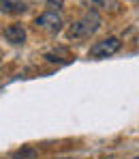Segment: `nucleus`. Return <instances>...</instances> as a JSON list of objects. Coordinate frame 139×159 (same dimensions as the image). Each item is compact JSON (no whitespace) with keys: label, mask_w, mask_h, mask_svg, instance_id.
<instances>
[{"label":"nucleus","mask_w":139,"mask_h":159,"mask_svg":"<svg viewBox=\"0 0 139 159\" xmlns=\"http://www.w3.org/2000/svg\"><path fill=\"white\" fill-rule=\"evenodd\" d=\"M36 157V151L32 146H26V148H19L15 153H11V159H34Z\"/></svg>","instance_id":"423d86ee"},{"label":"nucleus","mask_w":139,"mask_h":159,"mask_svg":"<svg viewBox=\"0 0 139 159\" xmlns=\"http://www.w3.org/2000/svg\"><path fill=\"white\" fill-rule=\"evenodd\" d=\"M4 39L13 45H24L26 41V28L22 24H11V26L4 28Z\"/></svg>","instance_id":"20e7f679"},{"label":"nucleus","mask_w":139,"mask_h":159,"mask_svg":"<svg viewBox=\"0 0 139 159\" xmlns=\"http://www.w3.org/2000/svg\"><path fill=\"white\" fill-rule=\"evenodd\" d=\"M28 9L26 0H0V13H9V15H19Z\"/></svg>","instance_id":"39448f33"},{"label":"nucleus","mask_w":139,"mask_h":159,"mask_svg":"<svg viewBox=\"0 0 139 159\" xmlns=\"http://www.w3.org/2000/svg\"><path fill=\"white\" fill-rule=\"evenodd\" d=\"M120 39L118 37H107L103 41H96L92 48H90V58H107L120 50Z\"/></svg>","instance_id":"7ed1b4c3"},{"label":"nucleus","mask_w":139,"mask_h":159,"mask_svg":"<svg viewBox=\"0 0 139 159\" xmlns=\"http://www.w3.org/2000/svg\"><path fill=\"white\" fill-rule=\"evenodd\" d=\"M34 24H36V28H41V30H45L49 34H56V32L62 30V24L64 22H62V15L58 11H45V13H41L34 20Z\"/></svg>","instance_id":"f03ea898"},{"label":"nucleus","mask_w":139,"mask_h":159,"mask_svg":"<svg viewBox=\"0 0 139 159\" xmlns=\"http://www.w3.org/2000/svg\"><path fill=\"white\" fill-rule=\"evenodd\" d=\"M62 9V0H47V11H60Z\"/></svg>","instance_id":"6e6552de"},{"label":"nucleus","mask_w":139,"mask_h":159,"mask_svg":"<svg viewBox=\"0 0 139 159\" xmlns=\"http://www.w3.org/2000/svg\"><path fill=\"white\" fill-rule=\"evenodd\" d=\"M101 22H103V20H101V15H99L94 9H90L88 13H83L77 22H73V24H71L69 32H66V39H69V41L88 39V37H92V34L101 28Z\"/></svg>","instance_id":"f257e3e1"},{"label":"nucleus","mask_w":139,"mask_h":159,"mask_svg":"<svg viewBox=\"0 0 139 159\" xmlns=\"http://www.w3.org/2000/svg\"><path fill=\"white\" fill-rule=\"evenodd\" d=\"M83 2H86L88 7H94V11H96V9H109L107 4H111V9H113V11H116V7H118L113 0H83Z\"/></svg>","instance_id":"0eeeda50"},{"label":"nucleus","mask_w":139,"mask_h":159,"mask_svg":"<svg viewBox=\"0 0 139 159\" xmlns=\"http://www.w3.org/2000/svg\"><path fill=\"white\" fill-rule=\"evenodd\" d=\"M133 159H139V157H133Z\"/></svg>","instance_id":"1a4fd4ad"}]
</instances>
